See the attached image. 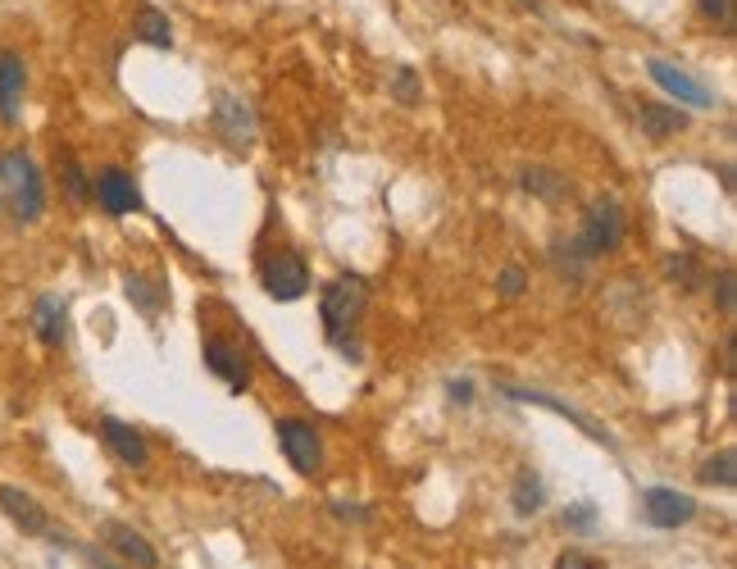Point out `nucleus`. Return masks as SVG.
<instances>
[{
    "instance_id": "34",
    "label": "nucleus",
    "mask_w": 737,
    "mask_h": 569,
    "mask_svg": "<svg viewBox=\"0 0 737 569\" xmlns=\"http://www.w3.org/2000/svg\"><path fill=\"white\" fill-rule=\"evenodd\" d=\"M97 569H123V565H114V560H97Z\"/></svg>"
},
{
    "instance_id": "23",
    "label": "nucleus",
    "mask_w": 737,
    "mask_h": 569,
    "mask_svg": "<svg viewBox=\"0 0 737 569\" xmlns=\"http://www.w3.org/2000/svg\"><path fill=\"white\" fill-rule=\"evenodd\" d=\"M55 169H59V183H65V196H69L73 205L91 201V183H87L82 164H78V160H73L69 151H59V156H55Z\"/></svg>"
},
{
    "instance_id": "30",
    "label": "nucleus",
    "mask_w": 737,
    "mask_h": 569,
    "mask_svg": "<svg viewBox=\"0 0 737 569\" xmlns=\"http://www.w3.org/2000/svg\"><path fill=\"white\" fill-rule=\"evenodd\" d=\"M696 10H701L705 19H715V23H724V19L733 14V0H696Z\"/></svg>"
},
{
    "instance_id": "17",
    "label": "nucleus",
    "mask_w": 737,
    "mask_h": 569,
    "mask_svg": "<svg viewBox=\"0 0 737 569\" xmlns=\"http://www.w3.org/2000/svg\"><path fill=\"white\" fill-rule=\"evenodd\" d=\"M519 187L533 192L537 201L546 205H565L574 196V183L560 173V169H546V164H529V169H519Z\"/></svg>"
},
{
    "instance_id": "16",
    "label": "nucleus",
    "mask_w": 737,
    "mask_h": 569,
    "mask_svg": "<svg viewBox=\"0 0 737 569\" xmlns=\"http://www.w3.org/2000/svg\"><path fill=\"white\" fill-rule=\"evenodd\" d=\"M33 333H37L46 346L65 342V333H69V306H65V296H55V292L37 296V301H33Z\"/></svg>"
},
{
    "instance_id": "31",
    "label": "nucleus",
    "mask_w": 737,
    "mask_h": 569,
    "mask_svg": "<svg viewBox=\"0 0 737 569\" xmlns=\"http://www.w3.org/2000/svg\"><path fill=\"white\" fill-rule=\"evenodd\" d=\"M446 397L460 401V406H469V401H474V383H469V378H451V383H446Z\"/></svg>"
},
{
    "instance_id": "5",
    "label": "nucleus",
    "mask_w": 737,
    "mask_h": 569,
    "mask_svg": "<svg viewBox=\"0 0 737 569\" xmlns=\"http://www.w3.org/2000/svg\"><path fill=\"white\" fill-rule=\"evenodd\" d=\"M501 392L510 397V401H519V406H542V410H556V414H565L569 424L582 433V437H592V442H601V446H610V452H620V442H614L592 414H582L578 406H569V401H560V397H551V392H533V387H514V383H506Z\"/></svg>"
},
{
    "instance_id": "6",
    "label": "nucleus",
    "mask_w": 737,
    "mask_h": 569,
    "mask_svg": "<svg viewBox=\"0 0 737 569\" xmlns=\"http://www.w3.org/2000/svg\"><path fill=\"white\" fill-rule=\"evenodd\" d=\"M279 446L292 460L296 474H319L324 469V442L310 419H279Z\"/></svg>"
},
{
    "instance_id": "14",
    "label": "nucleus",
    "mask_w": 737,
    "mask_h": 569,
    "mask_svg": "<svg viewBox=\"0 0 737 569\" xmlns=\"http://www.w3.org/2000/svg\"><path fill=\"white\" fill-rule=\"evenodd\" d=\"M101 537H105V547H110L123 565H133V569H160V551L150 547L137 528H128V524H105Z\"/></svg>"
},
{
    "instance_id": "1",
    "label": "nucleus",
    "mask_w": 737,
    "mask_h": 569,
    "mask_svg": "<svg viewBox=\"0 0 737 569\" xmlns=\"http://www.w3.org/2000/svg\"><path fill=\"white\" fill-rule=\"evenodd\" d=\"M364 306H368V287H364V278H360V274H337V278L319 292L324 333H328V342H332L337 351L347 355V361H360V351H355L351 333H355V323H360Z\"/></svg>"
},
{
    "instance_id": "12",
    "label": "nucleus",
    "mask_w": 737,
    "mask_h": 569,
    "mask_svg": "<svg viewBox=\"0 0 737 569\" xmlns=\"http://www.w3.org/2000/svg\"><path fill=\"white\" fill-rule=\"evenodd\" d=\"M205 369L214 378H224L233 392H246V383H251V365H246V351L233 342V338H205Z\"/></svg>"
},
{
    "instance_id": "22",
    "label": "nucleus",
    "mask_w": 737,
    "mask_h": 569,
    "mask_svg": "<svg viewBox=\"0 0 737 569\" xmlns=\"http://www.w3.org/2000/svg\"><path fill=\"white\" fill-rule=\"evenodd\" d=\"M696 478H701L705 488H737V452H733V446L715 452L711 460L696 469Z\"/></svg>"
},
{
    "instance_id": "21",
    "label": "nucleus",
    "mask_w": 737,
    "mask_h": 569,
    "mask_svg": "<svg viewBox=\"0 0 737 569\" xmlns=\"http://www.w3.org/2000/svg\"><path fill=\"white\" fill-rule=\"evenodd\" d=\"M123 292H128V301H133L146 319H160V310H165V287H150L146 274H123Z\"/></svg>"
},
{
    "instance_id": "20",
    "label": "nucleus",
    "mask_w": 737,
    "mask_h": 569,
    "mask_svg": "<svg viewBox=\"0 0 737 569\" xmlns=\"http://www.w3.org/2000/svg\"><path fill=\"white\" fill-rule=\"evenodd\" d=\"M133 37H137V42H146V46L169 50V46H173V23H169V14H165V10L141 5V10H137V19H133Z\"/></svg>"
},
{
    "instance_id": "2",
    "label": "nucleus",
    "mask_w": 737,
    "mask_h": 569,
    "mask_svg": "<svg viewBox=\"0 0 737 569\" xmlns=\"http://www.w3.org/2000/svg\"><path fill=\"white\" fill-rule=\"evenodd\" d=\"M0 187H5L10 201V215L19 224H37L42 209H46V183H42V169L33 164V156L10 146L0 151Z\"/></svg>"
},
{
    "instance_id": "9",
    "label": "nucleus",
    "mask_w": 737,
    "mask_h": 569,
    "mask_svg": "<svg viewBox=\"0 0 737 569\" xmlns=\"http://www.w3.org/2000/svg\"><path fill=\"white\" fill-rule=\"evenodd\" d=\"M264 292L273 301H301L305 292H310V269L296 251H279L269 264H264Z\"/></svg>"
},
{
    "instance_id": "32",
    "label": "nucleus",
    "mask_w": 737,
    "mask_h": 569,
    "mask_svg": "<svg viewBox=\"0 0 737 569\" xmlns=\"http://www.w3.org/2000/svg\"><path fill=\"white\" fill-rule=\"evenodd\" d=\"M332 511L342 515V520H368V515H374V511H368V505H342V501H337Z\"/></svg>"
},
{
    "instance_id": "19",
    "label": "nucleus",
    "mask_w": 737,
    "mask_h": 569,
    "mask_svg": "<svg viewBox=\"0 0 737 569\" xmlns=\"http://www.w3.org/2000/svg\"><path fill=\"white\" fill-rule=\"evenodd\" d=\"M510 505H514V515L519 520H533L542 505H546V483L533 474V469H519L514 474V488H510Z\"/></svg>"
},
{
    "instance_id": "11",
    "label": "nucleus",
    "mask_w": 737,
    "mask_h": 569,
    "mask_svg": "<svg viewBox=\"0 0 737 569\" xmlns=\"http://www.w3.org/2000/svg\"><path fill=\"white\" fill-rule=\"evenodd\" d=\"M91 196H97V205L105 209V215H133V209H141V192H137V183L128 173H123L118 164H110V169H101L97 173V183H91Z\"/></svg>"
},
{
    "instance_id": "7",
    "label": "nucleus",
    "mask_w": 737,
    "mask_h": 569,
    "mask_svg": "<svg viewBox=\"0 0 737 569\" xmlns=\"http://www.w3.org/2000/svg\"><path fill=\"white\" fill-rule=\"evenodd\" d=\"M642 520H647L651 528L673 533V528H683V524L696 520V501L688 492H679V488H660L656 483V488L642 492Z\"/></svg>"
},
{
    "instance_id": "33",
    "label": "nucleus",
    "mask_w": 737,
    "mask_h": 569,
    "mask_svg": "<svg viewBox=\"0 0 737 569\" xmlns=\"http://www.w3.org/2000/svg\"><path fill=\"white\" fill-rule=\"evenodd\" d=\"M519 5H524V10H533V14L542 10V5H537V0H519Z\"/></svg>"
},
{
    "instance_id": "18",
    "label": "nucleus",
    "mask_w": 737,
    "mask_h": 569,
    "mask_svg": "<svg viewBox=\"0 0 737 569\" xmlns=\"http://www.w3.org/2000/svg\"><path fill=\"white\" fill-rule=\"evenodd\" d=\"M637 124H642V133H647L651 141H669V137H679V133L688 128V110L647 101V105L637 110Z\"/></svg>"
},
{
    "instance_id": "29",
    "label": "nucleus",
    "mask_w": 737,
    "mask_h": 569,
    "mask_svg": "<svg viewBox=\"0 0 737 569\" xmlns=\"http://www.w3.org/2000/svg\"><path fill=\"white\" fill-rule=\"evenodd\" d=\"M715 301H719V315H733V310H737V278H733V274H719V278H715Z\"/></svg>"
},
{
    "instance_id": "10",
    "label": "nucleus",
    "mask_w": 737,
    "mask_h": 569,
    "mask_svg": "<svg viewBox=\"0 0 737 569\" xmlns=\"http://www.w3.org/2000/svg\"><path fill=\"white\" fill-rule=\"evenodd\" d=\"M0 511H5V520H10L19 533H27V537H55V524H50V515L42 511V501L27 497L23 488L0 483Z\"/></svg>"
},
{
    "instance_id": "24",
    "label": "nucleus",
    "mask_w": 737,
    "mask_h": 569,
    "mask_svg": "<svg viewBox=\"0 0 737 569\" xmlns=\"http://www.w3.org/2000/svg\"><path fill=\"white\" fill-rule=\"evenodd\" d=\"M660 269H665V278L669 283H683V287H696L701 283V264H696V255H665L660 260Z\"/></svg>"
},
{
    "instance_id": "4",
    "label": "nucleus",
    "mask_w": 737,
    "mask_h": 569,
    "mask_svg": "<svg viewBox=\"0 0 737 569\" xmlns=\"http://www.w3.org/2000/svg\"><path fill=\"white\" fill-rule=\"evenodd\" d=\"M647 73H651V82L660 87V92L665 96H673V101H679V110H715V92H711V87H705L701 78H692L688 69H679V65H673V59H647Z\"/></svg>"
},
{
    "instance_id": "13",
    "label": "nucleus",
    "mask_w": 737,
    "mask_h": 569,
    "mask_svg": "<svg viewBox=\"0 0 737 569\" xmlns=\"http://www.w3.org/2000/svg\"><path fill=\"white\" fill-rule=\"evenodd\" d=\"M101 437H105L110 456H114L118 465H128V469H146V465H150V446H146V437H141L133 424H123V419L105 414V419H101Z\"/></svg>"
},
{
    "instance_id": "8",
    "label": "nucleus",
    "mask_w": 737,
    "mask_h": 569,
    "mask_svg": "<svg viewBox=\"0 0 737 569\" xmlns=\"http://www.w3.org/2000/svg\"><path fill=\"white\" fill-rule=\"evenodd\" d=\"M214 128L224 133V141L233 146V151H251L256 146V110L246 105L241 96L233 92H214Z\"/></svg>"
},
{
    "instance_id": "25",
    "label": "nucleus",
    "mask_w": 737,
    "mask_h": 569,
    "mask_svg": "<svg viewBox=\"0 0 737 569\" xmlns=\"http://www.w3.org/2000/svg\"><path fill=\"white\" fill-rule=\"evenodd\" d=\"M392 96L401 101V105H419L423 82H419V73H415L410 65H396V69H392Z\"/></svg>"
},
{
    "instance_id": "28",
    "label": "nucleus",
    "mask_w": 737,
    "mask_h": 569,
    "mask_svg": "<svg viewBox=\"0 0 737 569\" xmlns=\"http://www.w3.org/2000/svg\"><path fill=\"white\" fill-rule=\"evenodd\" d=\"M556 569H605V560H597L592 551L569 547V551H560V556H556Z\"/></svg>"
},
{
    "instance_id": "26",
    "label": "nucleus",
    "mask_w": 737,
    "mask_h": 569,
    "mask_svg": "<svg viewBox=\"0 0 737 569\" xmlns=\"http://www.w3.org/2000/svg\"><path fill=\"white\" fill-rule=\"evenodd\" d=\"M497 292L506 296V301H514V296H524V292H529V274H524V264H506V269H501V278H497Z\"/></svg>"
},
{
    "instance_id": "15",
    "label": "nucleus",
    "mask_w": 737,
    "mask_h": 569,
    "mask_svg": "<svg viewBox=\"0 0 737 569\" xmlns=\"http://www.w3.org/2000/svg\"><path fill=\"white\" fill-rule=\"evenodd\" d=\"M23 92H27L23 55L0 50V118H5V124H19V114H23Z\"/></svg>"
},
{
    "instance_id": "27",
    "label": "nucleus",
    "mask_w": 737,
    "mask_h": 569,
    "mask_svg": "<svg viewBox=\"0 0 737 569\" xmlns=\"http://www.w3.org/2000/svg\"><path fill=\"white\" fill-rule=\"evenodd\" d=\"M565 528H574V533H592V528H597V505H592V501L569 505V511H565Z\"/></svg>"
},
{
    "instance_id": "3",
    "label": "nucleus",
    "mask_w": 737,
    "mask_h": 569,
    "mask_svg": "<svg viewBox=\"0 0 737 569\" xmlns=\"http://www.w3.org/2000/svg\"><path fill=\"white\" fill-rule=\"evenodd\" d=\"M624 232H628V224H624V205L614 201V196H597L592 205H588V215H582V228H578V237H569V251L578 255V260H597V255H605V251H614L624 242Z\"/></svg>"
}]
</instances>
